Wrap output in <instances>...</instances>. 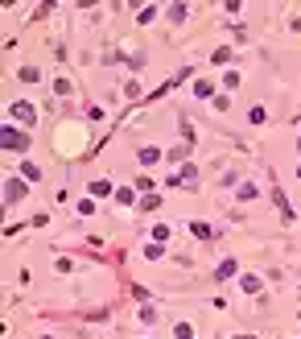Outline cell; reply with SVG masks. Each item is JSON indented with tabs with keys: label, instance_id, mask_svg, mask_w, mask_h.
<instances>
[{
	"label": "cell",
	"instance_id": "9c48e42d",
	"mask_svg": "<svg viewBox=\"0 0 301 339\" xmlns=\"http://www.w3.org/2000/svg\"><path fill=\"white\" fill-rule=\"evenodd\" d=\"M177 339H194V331H190L186 323H177Z\"/></svg>",
	"mask_w": 301,
	"mask_h": 339
},
{
	"label": "cell",
	"instance_id": "5b68a950",
	"mask_svg": "<svg viewBox=\"0 0 301 339\" xmlns=\"http://www.w3.org/2000/svg\"><path fill=\"white\" fill-rule=\"evenodd\" d=\"M17 79H21V83H37V79H42V71H37V67H21V75H17Z\"/></svg>",
	"mask_w": 301,
	"mask_h": 339
},
{
	"label": "cell",
	"instance_id": "277c9868",
	"mask_svg": "<svg viewBox=\"0 0 301 339\" xmlns=\"http://www.w3.org/2000/svg\"><path fill=\"white\" fill-rule=\"evenodd\" d=\"M116 203H120V207H128V203H136V191H132V187H120V191H116Z\"/></svg>",
	"mask_w": 301,
	"mask_h": 339
},
{
	"label": "cell",
	"instance_id": "ba28073f",
	"mask_svg": "<svg viewBox=\"0 0 301 339\" xmlns=\"http://www.w3.org/2000/svg\"><path fill=\"white\" fill-rule=\"evenodd\" d=\"M91 195H116L111 182H91Z\"/></svg>",
	"mask_w": 301,
	"mask_h": 339
},
{
	"label": "cell",
	"instance_id": "8992f818",
	"mask_svg": "<svg viewBox=\"0 0 301 339\" xmlns=\"http://www.w3.org/2000/svg\"><path fill=\"white\" fill-rule=\"evenodd\" d=\"M21 178H29V182H37V178H42V170H37L33 162H25V166H21Z\"/></svg>",
	"mask_w": 301,
	"mask_h": 339
},
{
	"label": "cell",
	"instance_id": "6da1fadb",
	"mask_svg": "<svg viewBox=\"0 0 301 339\" xmlns=\"http://www.w3.org/2000/svg\"><path fill=\"white\" fill-rule=\"evenodd\" d=\"M0 141H5V149H13V153H25V149H29V137H25V133H17L13 125L0 133Z\"/></svg>",
	"mask_w": 301,
	"mask_h": 339
},
{
	"label": "cell",
	"instance_id": "7a4b0ae2",
	"mask_svg": "<svg viewBox=\"0 0 301 339\" xmlns=\"http://www.w3.org/2000/svg\"><path fill=\"white\" fill-rule=\"evenodd\" d=\"M9 116L17 120V125H33V120H37V108H33V104H13Z\"/></svg>",
	"mask_w": 301,
	"mask_h": 339
},
{
	"label": "cell",
	"instance_id": "52a82bcc",
	"mask_svg": "<svg viewBox=\"0 0 301 339\" xmlns=\"http://www.w3.org/2000/svg\"><path fill=\"white\" fill-rule=\"evenodd\" d=\"M194 178H198V174H194V166H186L182 174H177V182H182V187H194Z\"/></svg>",
	"mask_w": 301,
	"mask_h": 339
},
{
	"label": "cell",
	"instance_id": "3957f363",
	"mask_svg": "<svg viewBox=\"0 0 301 339\" xmlns=\"http://www.w3.org/2000/svg\"><path fill=\"white\" fill-rule=\"evenodd\" d=\"M136 158H140V166H153V162H161V149H153V145H144V149L136 153Z\"/></svg>",
	"mask_w": 301,
	"mask_h": 339
}]
</instances>
